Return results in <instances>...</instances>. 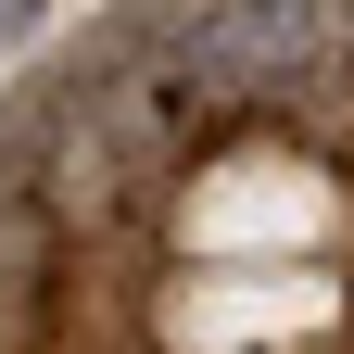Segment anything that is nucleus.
Returning a JSON list of instances; mask_svg holds the SVG:
<instances>
[{
    "label": "nucleus",
    "mask_w": 354,
    "mask_h": 354,
    "mask_svg": "<svg viewBox=\"0 0 354 354\" xmlns=\"http://www.w3.org/2000/svg\"><path fill=\"white\" fill-rule=\"evenodd\" d=\"M38 13H51V0H0V51H13V38H26Z\"/></svg>",
    "instance_id": "nucleus-1"
}]
</instances>
